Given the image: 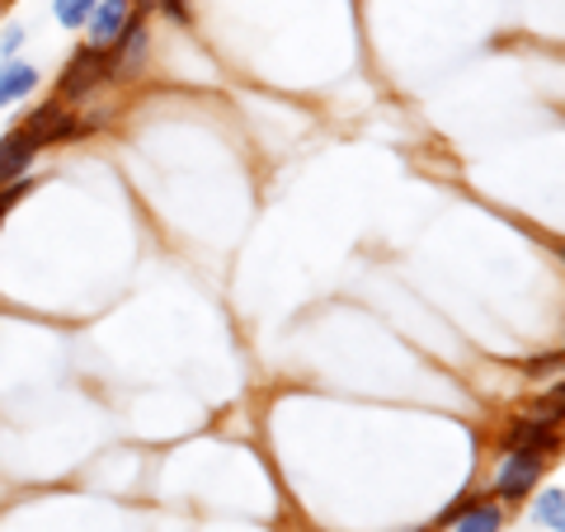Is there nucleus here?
Segmentation results:
<instances>
[{
  "label": "nucleus",
  "instance_id": "12",
  "mask_svg": "<svg viewBox=\"0 0 565 532\" xmlns=\"http://www.w3.org/2000/svg\"><path fill=\"white\" fill-rule=\"evenodd\" d=\"M29 189H33V174H24V180H14V184L0 189V226H6V217H10L14 208H20V199H24Z\"/></svg>",
  "mask_w": 565,
  "mask_h": 532
},
{
  "label": "nucleus",
  "instance_id": "14",
  "mask_svg": "<svg viewBox=\"0 0 565 532\" xmlns=\"http://www.w3.org/2000/svg\"><path fill=\"white\" fill-rule=\"evenodd\" d=\"M161 14L170 24H180V29H189L193 24V10H189V0H161Z\"/></svg>",
  "mask_w": 565,
  "mask_h": 532
},
{
  "label": "nucleus",
  "instance_id": "13",
  "mask_svg": "<svg viewBox=\"0 0 565 532\" xmlns=\"http://www.w3.org/2000/svg\"><path fill=\"white\" fill-rule=\"evenodd\" d=\"M29 39V29L24 24H10L6 33H0V62H10V57H20V47Z\"/></svg>",
  "mask_w": 565,
  "mask_h": 532
},
{
  "label": "nucleus",
  "instance_id": "9",
  "mask_svg": "<svg viewBox=\"0 0 565 532\" xmlns=\"http://www.w3.org/2000/svg\"><path fill=\"white\" fill-rule=\"evenodd\" d=\"M39 81H43V76H39V66H33V62H20V57L0 62V109H10V104L29 99Z\"/></svg>",
  "mask_w": 565,
  "mask_h": 532
},
{
  "label": "nucleus",
  "instance_id": "4",
  "mask_svg": "<svg viewBox=\"0 0 565 532\" xmlns=\"http://www.w3.org/2000/svg\"><path fill=\"white\" fill-rule=\"evenodd\" d=\"M99 85H109V76H104V52L99 47H76L66 57L62 66V76H57V99L62 104H81V99H90Z\"/></svg>",
  "mask_w": 565,
  "mask_h": 532
},
{
  "label": "nucleus",
  "instance_id": "6",
  "mask_svg": "<svg viewBox=\"0 0 565 532\" xmlns=\"http://www.w3.org/2000/svg\"><path fill=\"white\" fill-rule=\"evenodd\" d=\"M500 448H542V453H561V424H542L533 415H514L500 434Z\"/></svg>",
  "mask_w": 565,
  "mask_h": 532
},
{
  "label": "nucleus",
  "instance_id": "3",
  "mask_svg": "<svg viewBox=\"0 0 565 532\" xmlns=\"http://www.w3.org/2000/svg\"><path fill=\"white\" fill-rule=\"evenodd\" d=\"M147 57H151L147 20H141V14H132V20L122 24L118 39L104 47V76H109V85H132L141 71H147Z\"/></svg>",
  "mask_w": 565,
  "mask_h": 532
},
{
  "label": "nucleus",
  "instance_id": "2",
  "mask_svg": "<svg viewBox=\"0 0 565 532\" xmlns=\"http://www.w3.org/2000/svg\"><path fill=\"white\" fill-rule=\"evenodd\" d=\"M109 118H95V114H76L71 104H62L57 95L52 99H43L39 109H33L20 128L29 132V141L39 151H47V147H62V141H76V137H85V132H95V128H104Z\"/></svg>",
  "mask_w": 565,
  "mask_h": 532
},
{
  "label": "nucleus",
  "instance_id": "11",
  "mask_svg": "<svg viewBox=\"0 0 565 532\" xmlns=\"http://www.w3.org/2000/svg\"><path fill=\"white\" fill-rule=\"evenodd\" d=\"M90 10H95V0H52V14H57L62 29H85Z\"/></svg>",
  "mask_w": 565,
  "mask_h": 532
},
{
  "label": "nucleus",
  "instance_id": "15",
  "mask_svg": "<svg viewBox=\"0 0 565 532\" xmlns=\"http://www.w3.org/2000/svg\"><path fill=\"white\" fill-rule=\"evenodd\" d=\"M556 368H561V349L537 353V359H527V377H542V372H556Z\"/></svg>",
  "mask_w": 565,
  "mask_h": 532
},
{
  "label": "nucleus",
  "instance_id": "5",
  "mask_svg": "<svg viewBox=\"0 0 565 532\" xmlns=\"http://www.w3.org/2000/svg\"><path fill=\"white\" fill-rule=\"evenodd\" d=\"M438 532H504V504H494L490 494H462L438 519Z\"/></svg>",
  "mask_w": 565,
  "mask_h": 532
},
{
  "label": "nucleus",
  "instance_id": "10",
  "mask_svg": "<svg viewBox=\"0 0 565 532\" xmlns=\"http://www.w3.org/2000/svg\"><path fill=\"white\" fill-rule=\"evenodd\" d=\"M533 519L546 528V532H565V490L561 486H546V490H533Z\"/></svg>",
  "mask_w": 565,
  "mask_h": 532
},
{
  "label": "nucleus",
  "instance_id": "8",
  "mask_svg": "<svg viewBox=\"0 0 565 532\" xmlns=\"http://www.w3.org/2000/svg\"><path fill=\"white\" fill-rule=\"evenodd\" d=\"M33 161H39V147L29 141L24 128H10L6 137H0V189L24 180V174L33 170Z\"/></svg>",
  "mask_w": 565,
  "mask_h": 532
},
{
  "label": "nucleus",
  "instance_id": "1",
  "mask_svg": "<svg viewBox=\"0 0 565 532\" xmlns=\"http://www.w3.org/2000/svg\"><path fill=\"white\" fill-rule=\"evenodd\" d=\"M546 462H552V453H542V448H500V462H494V476H490L486 494L494 504L514 509L519 500H527V494L542 486Z\"/></svg>",
  "mask_w": 565,
  "mask_h": 532
},
{
  "label": "nucleus",
  "instance_id": "16",
  "mask_svg": "<svg viewBox=\"0 0 565 532\" xmlns=\"http://www.w3.org/2000/svg\"><path fill=\"white\" fill-rule=\"evenodd\" d=\"M128 6H132V14H141V20H147V14L161 10V0H128Z\"/></svg>",
  "mask_w": 565,
  "mask_h": 532
},
{
  "label": "nucleus",
  "instance_id": "7",
  "mask_svg": "<svg viewBox=\"0 0 565 532\" xmlns=\"http://www.w3.org/2000/svg\"><path fill=\"white\" fill-rule=\"evenodd\" d=\"M132 20V6L128 0H95V10H90V20H85V43L90 47H109L118 33H122V24Z\"/></svg>",
  "mask_w": 565,
  "mask_h": 532
}]
</instances>
